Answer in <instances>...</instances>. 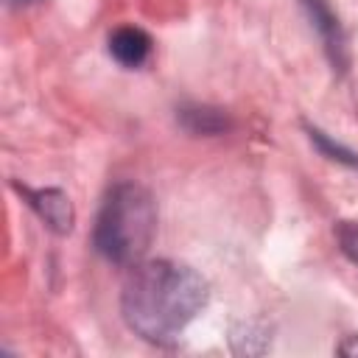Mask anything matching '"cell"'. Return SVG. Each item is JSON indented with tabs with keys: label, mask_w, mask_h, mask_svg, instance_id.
<instances>
[{
	"label": "cell",
	"mask_w": 358,
	"mask_h": 358,
	"mask_svg": "<svg viewBox=\"0 0 358 358\" xmlns=\"http://www.w3.org/2000/svg\"><path fill=\"white\" fill-rule=\"evenodd\" d=\"M207 299V280L196 268L173 260H140L123 282L120 313L140 338L168 347L201 313Z\"/></svg>",
	"instance_id": "1"
},
{
	"label": "cell",
	"mask_w": 358,
	"mask_h": 358,
	"mask_svg": "<svg viewBox=\"0 0 358 358\" xmlns=\"http://www.w3.org/2000/svg\"><path fill=\"white\" fill-rule=\"evenodd\" d=\"M157 235V201L137 182H117L101 201L92 246L117 266H134L145 257Z\"/></svg>",
	"instance_id": "2"
},
{
	"label": "cell",
	"mask_w": 358,
	"mask_h": 358,
	"mask_svg": "<svg viewBox=\"0 0 358 358\" xmlns=\"http://www.w3.org/2000/svg\"><path fill=\"white\" fill-rule=\"evenodd\" d=\"M20 190V196L28 201V207L56 232V235H67L73 229V221H76V213H73V204L70 199L59 190V187H25V185H14Z\"/></svg>",
	"instance_id": "3"
},
{
	"label": "cell",
	"mask_w": 358,
	"mask_h": 358,
	"mask_svg": "<svg viewBox=\"0 0 358 358\" xmlns=\"http://www.w3.org/2000/svg\"><path fill=\"white\" fill-rule=\"evenodd\" d=\"M302 6L308 11V17H310V25L319 31V36L324 42V50H327L330 62L344 70L347 67V36L341 31L338 17L327 6V0H302Z\"/></svg>",
	"instance_id": "4"
},
{
	"label": "cell",
	"mask_w": 358,
	"mask_h": 358,
	"mask_svg": "<svg viewBox=\"0 0 358 358\" xmlns=\"http://www.w3.org/2000/svg\"><path fill=\"white\" fill-rule=\"evenodd\" d=\"M109 53L123 67H140L151 56V36L137 25H120L109 34Z\"/></svg>",
	"instance_id": "5"
},
{
	"label": "cell",
	"mask_w": 358,
	"mask_h": 358,
	"mask_svg": "<svg viewBox=\"0 0 358 358\" xmlns=\"http://www.w3.org/2000/svg\"><path fill=\"white\" fill-rule=\"evenodd\" d=\"M182 120H185V126L190 129V131H201V134H215V131H221L224 126H227V120H224V115L221 112H215V109H201V106H196V109H182Z\"/></svg>",
	"instance_id": "6"
},
{
	"label": "cell",
	"mask_w": 358,
	"mask_h": 358,
	"mask_svg": "<svg viewBox=\"0 0 358 358\" xmlns=\"http://www.w3.org/2000/svg\"><path fill=\"white\" fill-rule=\"evenodd\" d=\"M336 241L341 246V252L358 263V221H338L336 227Z\"/></svg>",
	"instance_id": "7"
},
{
	"label": "cell",
	"mask_w": 358,
	"mask_h": 358,
	"mask_svg": "<svg viewBox=\"0 0 358 358\" xmlns=\"http://www.w3.org/2000/svg\"><path fill=\"white\" fill-rule=\"evenodd\" d=\"M338 352H344V355H358V336H350V338L338 347Z\"/></svg>",
	"instance_id": "8"
},
{
	"label": "cell",
	"mask_w": 358,
	"mask_h": 358,
	"mask_svg": "<svg viewBox=\"0 0 358 358\" xmlns=\"http://www.w3.org/2000/svg\"><path fill=\"white\" fill-rule=\"evenodd\" d=\"M11 6H31V3H39V0H8Z\"/></svg>",
	"instance_id": "9"
}]
</instances>
